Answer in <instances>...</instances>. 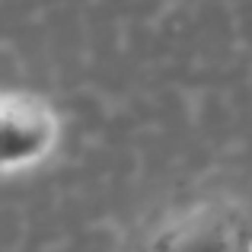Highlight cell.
Masks as SVG:
<instances>
[{"instance_id":"cell-1","label":"cell","mask_w":252,"mask_h":252,"mask_svg":"<svg viewBox=\"0 0 252 252\" xmlns=\"http://www.w3.org/2000/svg\"><path fill=\"white\" fill-rule=\"evenodd\" d=\"M58 144V115L29 93H0V172L35 166Z\"/></svg>"},{"instance_id":"cell-2","label":"cell","mask_w":252,"mask_h":252,"mask_svg":"<svg viewBox=\"0 0 252 252\" xmlns=\"http://www.w3.org/2000/svg\"><path fill=\"white\" fill-rule=\"evenodd\" d=\"M166 252H249V246L227 223H208L172 236Z\"/></svg>"}]
</instances>
